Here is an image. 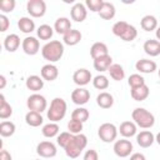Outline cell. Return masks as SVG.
<instances>
[{"label": "cell", "instance_id": "ab89813d", "mask_svg": "<svg viewBox=\"0 0 160 160\" xmlns=\"http://www.w3.org/2000/svg\"><path fill=\"white\" fill-rule=\"evenodd\" d=\"M82 124H84V122H81V121H78V120L71 119V120L68 122V130H69V132H71L72 135L81 134Z\"/></svg>", "mask_w": 160, "mask_h": 160}, {"label": "cell", "instance_id": "7402d4cb", "mask_svg": "<svg viewBox=\"0 0 160 160\" xmlns=\"http://www.w3.org/2000/svg\"><path fill=\"white\" fill-rule=\"evenodd\" d=\"M81 32L76 29H71L70 31H68L64 36H62V41L64 44L69 45V46H74V45H78L80 41H81Z\"/></svg>", "mask_w": 160, "mask_h": 160}, {"label": "cell", "instance_id": "5bb4252c", "mask_svg": "<svg viewBox=\"0 0 160 160\" xmlns=\"http://www.w3.org/2000/svg\"><path fill=\"white\" fill-rule=\"evenodd\" d=\"M155 135L150 130H142L139 134H136V142L140 148H149L154 144Z\"/></svg>", "mask_w": 160, "mask_h": 160}, {"label": "cell", "instance_id": "5b68a950", "mask_svg": "<svg viewBox=\"0 0 160 160\" xmlns=\"http://www.w3.org/2000/svg\"><path fill=\"white\" fill-rule=\"evenodd\" d=\"M118 132H119V130L112 122H104L98 129V135H99L100 140L104 141V142L116 141Z\"/></svg>", "mask_w": 160, "mask_h": 160}, {"label": "cell", "instance_id": "60d3db41", "mask_svg": "<svg viewBox=\"0 0 160 160\" xmlns=\"http://www.w3.org/2000/svg\"><path fill=\"white\" fill-rule=\"evenodd\" d=\"M129 26V24L126 22V21H116L114 25H112V29H111V31H112V34L115 35V36H121L122 34H124V31L126 30V28Z\"/></svg>", "mask_w": 160, "mask_h": 160}, {"label": "cell", "instance_id": "6da1fadb", "mask_svg": "<svg viewBox=\"0 0 160 160\" xmlns=\"http://www.w3.org/2000/svg\"><path fill=\"white\" fill-rule=\"evenodd\" d=\"M41 55L50 64L56 62L64 55V44L59 40H51L41 48Z\"/></svg>", "mask_w": 160, "mask_h": 160}, {"label": "cell", "instance_id": "816d5d0a", "mask_svg": "<svg viewBox=\"0 0 160 160\" xmlns=\"http://www.w3.org/2000/svg\"><path fill=\"white\" fill-rule=\"evenodd\" d=\"M155 141L160 145V132H158V134H156V136H155Z\"/></svg>", "mask_w": 160, "mask_h": 160}, {"label": "cell", "instance_id": "f5cc1de1", "mask_svg": "<svg viewBox=\"0 0 160 160\" xmlns=\"http://www.w3.org/2000/svg\"><path fill=\"white\" fill-rule=\"evenodd\" d=\"M158 75H159V78H160V69H159V71H158Z\"/></svg>", "mask_w": 160, "mask_h": 160}, {"label": "cell", "instance_id": "f1b7e54d", "mask_svg": "<svg viewBox=\"0 0 160 160\" xmlns=\"http://www.w3.org/2000/svg\"><path fill=\"white\" fill-rule=\"evenodd\" d=\"M140 26L145 31H152L158 29V19L154 15H145L140 21Z\"/></svg>", "mask_w": 160, "mask_h": 160}, {"label": "cell", "instance_id": "8fae6325", "mask_svg": "<svg viewBox=\"0 0 160 160\" xmlns=\"http://www.w3.org/2000/svg\"><path fill=\"white\" fill-rule=\"evenodd\" d=\"M72 80L78 86H85L88 85L90 81H92V75L88 69H78L74 74H72Z\"/></svg>", "mask_w": 160, "mask_h": 160}, {"label": "cell", "instance_id": "4fadbf2b", "mask_svg": "<svg viewBox=\"0 0 160 160\" xmlns=\"http://www.w3.org/2000/svg\"><path fill=\"white\" fill-rule=\"evenodd\" d=\"M70 16L71 20L76 21V22H82L86 16H88V9L82 2H76L72 5L71 10H70Z\"/></svg>", "mask_w": 160, "mask_h": 160}, {"label": "cell", "instance_id": "d590c367", "mask_svg": "<svg viewBox=\"0 0 160 160\" xmlns=\"http://www.w3.org/2000/svg\"><path fill=\"white\" fill-rule=\"evenodd\" d=\"M89 116H90L89 110L85 109V108H81V106L76 108V109L71 112V119L78 120V121H81V122H85V121L89 119Z\"/></svg>", "mask_w": 160, "mask_h": 160}, {"label": "cell", "instance_id": "44dd1931", "mask_svg": "<svg viewBox=\"0 0 160 160\" xmlns=\"http://www.w3.org/2000/svg\"><path fill=\"white\" fill-rule=\"evenodd\" d=\"M25 85L29 90H31L34 92H38L44 88V79L41 76H38V75H30L26 79Z\"/></svg>", "mask_w": 160, "mask_h": 160}, {"label": "cell", "instance_id": "f35d334b", "mask_svg": "<svg viewBox=\"0 0 160 160\" xmlns=\"http://www.w3.org/2000/svg\"><path fill=\"white\" fill-rule=\"evenodd\" d=\"M136 36H138V30H136V28H135L134 25H130V24H129V26L126 28V30L124 31V34L120 36V39H122L124 41H132V40H135Z\"/></svg>", "mask_w": 160, "mask_h": 160}, {"label": "cell", "instance_id": "603a6c76", "mask_svg": "<svg viewBox=\"0 0 160 160\" xmlns=\"http://www.w3.org/2000/svg\"><path fill=\"white\" fill-rule=\"evenodd\" d=\"M20 46V38L16 34H9L4 39V48L9 52H14Z\"/></svg>", "mask_w": 160, "mask_h": 160}, {"label": "cell", "instance_id": "836d02e7", "mask_svg": "<svg viewBox=\"0 0 160 160\" xmlns=\"http://www.w3.org/2000/svg\"><path fill=\"white\" fill-rule=\"evenodd\" d=\"M36 34H38V38L40 40H50L54 35V29L48 24H42L38 28Z\"/></svg>", "mask_w": 160, "mask_h": 160}, {"label": "cell", "instance_id": "d6986e66", "mask_svg": "<svg viewBox=\"0 0 160 160\" xmlns=\"http://www.w3.org/2000/svg\"><path fill=\"white\" fill-rule=\"evenodd\" d=\"M142 49H144L145 54H148L150 56H158V55H160V41L156 39H149L144 42Z\"/></svg>", "mask_w": 160, "mask_h": 160}, {"label": "cell", "instance_id": "83f0119b", "mask_svg": "<svg viewBox=\"0 0 160 160\" xmlns=\"http://www.w3.org/2000/svg\"><path fill=\"white\" fill-rule=\"evenodd\" d=\"M116 14V10H115V6L112 2H109V1H104L100 11H99V15L101 19L104 20H111Z\"/></svg>", "mask_w": 160, "mask_h": 160}, {"label": "cell", "instance_id": "b9f144b4", "mask_svg": "<svg viewBox=\"0 0 160 160\" xmlns=\"http://www.w3.org/2000/svg\"><path fill=\"white\" fill-rule=\"evenodd\" d=\"M71 138H72V134H71V132H69V131H64V132H60V134L58 135V138H56V142H58L59 146H61V148L65 149V146L69 144V141H70Z\"/></svg>", "mask_w": 160, "mask_h": 160}, {"label": "cell", "instance_id": "f546056e", "mask_svg": "<svg viewBox=\"0 0 160 160\" xmlns=\"http://www.w3.org/2000/svg\"><path fill=\"white\" fill-rule=\"evenodd\" d=\"M18 28L24 32V34H30L35 30V22L28 16H22L18 21Z\"/></svg>", "mask_w": 160, "mask_h": 160}, {"label": "cell", "instance_id": "8d00e7d4", "mask_svg": "<svg viewBox=\"0 0 160 160\" xmlns=\"http://www.w3.org/2000/svg\"><path fill=\"white\" fill-rule=\"evenodd\" d=\"M92 85L95 89L98 90H105L109 88V80L105 75H96L94 79H92Z\"/></svg>", "mask_w": 160, "mask_h": 160}, {"label": "cell", "instance_id": "d4e9b609", "mask_svg": "<svg viewBox=\"0 0 160 160\" xmlns=\"http://www.w3.org/2000/svg\"><path fill=\"white\" fill-rule=\"evenodd\" d=\"M149 94H150V89H149V86L146 84H144V85H141L139 88H134V89L130 90V95L135 101L145 100L149 96Z\"/></svg>", "mask_w": 160, "mask_h": 160}, {"label": "cell", "instance_id": "3957f363", "mask_svg": "<svg viewBox=\"0 0 160 160\" xmlns=\"http://www.w3.org/2000/svg\"><path fill=\"white\" fill-rule=\"evenodd\" d=\"M88 145V138L84 134H78V135H72V138L70 139L69 144L65 146V154L71 158L75 159L78 156H80V154L85 150Z\"/></svg>", "mask_w": 160, "mask_h": 160}, {"label": "cell", "instance_id": "ba28073f", "mask_svg": "<svg viewBox=\"0 0 160 160\" xmlns=\"http://www.w3.org/2000/svg\"><path fill=\"white\" fill-rule=\"evenodd\" d=\"M114 152L116 156L119 158H128L130 156V154L132 152V144L130 140L128 139H120V140H116L114 142Z\"/></svg>", "mask_w": 160, "mask_h": 160}, {"label": "cell", "instance_id": "7bdbcfd3", "mask_svg": "<svg viewBox=\"0 0 160 160\" xmlns=\"http://www.w3.org/2000/svg\"><path fill=\"white\" fill-rule=\"evenodd\" d=\"M102 4H104V0H86L85 6L92 12H99Z\"/></svg>", "mask_w": 160, "mask_h": 160}, {"label": "cell", "instance_id": "1f68e13d", "mask_svg": "<svg viewBox=\"0 0 160 160\" xmlns=\"http://www.w3.org/2000/svg\"><path fill=\"white\" fill-rule=\"evenodd\" d=\"M59 131H60V128H59V125H58L56 122H48V124H45V125L42 126V129H41L42 135H44L45 138H49V139L58 136V135H59Z\"/></svg>", "mask_w": 160, "mask_h": 160}, {"label": "cell", "instance_id": "ee69618b", "mask_svg": "<svg viewBox=\"0 0 160 160\" xmlns=\"http://www.w3.org/2000/svg\"><path fill=\"white\" fill-rule=\"evenodd\" d=\"M15 0H2L0 2V10L2 11V14H6V12H11L14 9H15Z\"/></svg>", "mask_w": 160, "mask_h": 160}, {"label": "cell", "instance_id": "4316f807", "mask_svg": "<svg viewBox=\"0 0 160 160\" xmlns=\"http://www.w3.org/2000/svg\"><path fill=\"white\" fill-rule=\"evenodd\" d=\"M96 104L101 109H110L114 105V98L110 92L102 91L96 96Z\"/></svg>", "mask_w": 160, "mask_h": 160}, {"label": "cell", "instance_id": "cb8c5ba5", "mask_svg": "<svg viewBox=\"0 0 160 160\" xmlns=\"http://www.w3.org/2000/svg\"><path fill=\"white\" fill-rule=\"evenodd\" d=\"M111 65H112V58L110 55H105V56H101L94 60V68L99 72L108 71Z\"/></svg>", "mask_w": 160, "mask_h": 160}, {"label": "cell", "instance_id": "4dcf8cb0", "mask_svg": "<svg viewBox=\"0 0 160 160\" xmlns=\"http://www.w3.org/2000/svg\"><path fill=\"white\" fill-rule=\"evenodd\" d=\"M108 71L110 74V78L115 81H121L125 78V70L120 64H112Z\"/></svg>", "mask_w": 160, "mask_h": 160}, {"label": "cell", "instance_id": "7a4b0ae2", "mask_svg": "<svg viewBox=\"0 0 160 160\" xmlns=\"http://www.w3.org/2000/svg\"><path fill=\"white\" fill-rule=\"evenodd\" d=\"M66 110H68L66 101L62 98H54L50 102L46 116L50 120V122H58L65 118Z\"/></svg>", "mask_w": 160, "mask_h": 160}, {"label": "cell", "instance_id": "7dc6e473", "mask_svg": "<svg viewBox=\"0 0 160 160\" xmlns=\"http://www.w3.org/2000/svg\"><path fill=\"white\" fill-rule=\"evenodd\" d=\"M0 160H12V156H11V154L8 150L1 149V151H0Z\"/></svg>", "mask_w": 160, "mask_h": 160}, {"label": "cell", "instance_id": "e575fe53", "mask_svg": "<svg viewBox=\"0 0 160 160\" xmlns=\"http://www.w3.org/2000/svg\"><path fill=\"white\" fill-rule=\"evenodd\" d=\"M15 130H16V126H15V124L12 121L4 120V121L0 122V135L2 138H9V136L14 135Z\"/></svg>", "mask_w": 160, "mask_h": 160}, {"label": "cell", "instance_id": "bcb514c9", "mask_svg": "<svg viewBox=\"0 0 160 160\" xmlns=\"http://www.w3.org/2000/svg\"><path fill=\"white\" fill-rule=\"evenodd\" d=\"M84 160H99V154L94 149H89L84 154Z\"/></svg>", "mask_w": 160, "mask_h": 160}, {"label": "cell", "instance_id": "681fc988", "mask_svg": "<svg viewBox=\"0 0 160 160\" xmlns=\"http://www.w3.org/2000/svg\"><path fill=\"white\" fill-rule=\"evenodd\" d=\"M0 81H1V84H0V89H4V88H5V84H6V79H5L4 75H0Z\"/></svg>", "mask_w": 160, "mask_h": 160}, {"label": "cell", "instance_id": "ac0fdd59", "mask_svg": "<svg viewBox=\"0 0 160 160\" xmlns=\"http://www.w3.org/2000/svg\"><path fill=\"white\" fill-rule=\"evenodd\" d=\"M72 28H71V21L69 18H65V16H61V18H58L55 20V24H54V30L58 32V34H61L62 36L70 31Z\"/></svg>", "mask_w": 160, "mask_h": 160}, {"label": "cell", "instance_id": "74e56055", "mask_svg": "<svg viewBox=\"0 0 160 160\" xmlns=\"http://www.w3.org/2000/svg\"><path fill=\"white\" fill-rule=\"evenodd\" d=\"M128 84L130 86V89H134V88H139L141 85L145 84V79L140 75V74H131L128 79Z\"/></svg>", "mask_w": 160, "mask_h": 160}, {"label": "cell", "instance_id": "30bf717a", "mask_svg": "<svg viewBox=\"0 0 160 160\" xmlns=\"http://www.w3.org/2000/svg\"><path fill=\"white\" fill-rule=\"evenodd\" d=\"M21 48L26 55H36L40 50V42L34 36H26L21 42Z\"/></svg>", "mask_w": 160, "mask_h": 160}, {"label": "cell", "instance_id": "f6af8a7d", "mask_svg": "<svg viewBox=\"0 0 160 160\" xmlns=\"http://www.w3.org/2000/svg\"><path fill=\"white\" fill-rule=\"evenodd\" d=\"M10 26V20L8 19V16L5 14H1L0 15V31L1 32H5Z\"/></svg>", "mask_w": 160, "mask_h": 160}, {"label": "cell", "instance_id": "9a60e30c", "mask_svg": "<svg viewBox=\"0 0 160 160\" xmlns=\"http://www.w3.org/2000/svg\"><path fill=\"white\" fill-rule=\"evenodd\" d=\"M135 69H136L139 72H142V74H151V72H154V71L158 69V65H156V62L152 61V60H149V59H140V60L136 61Z\"/></svg>", "mask_w": 160, "mask_h": 160}, {"label": "cell", "instance_id": "7c38bea8", "mask_svg": "<svg viewBox=\"0 0 160 160\" xmlns=\"http://www.w3.org/2000/svg\"><path fill=\"white\" fill-rule=\"evenodd\" d=\"M71 100L74 104H76L79 106L85 105L90 100V91L85 88H76L71 92Z\"/></svg>", "mask_w": 160, "mask_h": 160}, {"label": "cell", "instance_id": "8992f818", "mask_svg": "<svg viewBox=\"0 0 160 160\" xmlns=\"http://www.w3.org/2000/svg\"><path fill=\"white\" fill-rule=\"evenodd\" d=\"M26 106L29 108V110L31 111H38V112H42L46 110L48 108V101L45 99V96L35 92V94H31L28 100H26Z\"/></svg>", "mask_w": 160, "mask_h": 160}, {"label": "cell", "instance_id": "2e32d148", "mask_svg": "<svg viewBox=\"0 0 160 160\" xmlns=\"http://www.w3.org/2000/svg\"><path fill=\"white\" fill-rule=\"evenodd\" d=\"M40 75H41V78L44 79V80H46V81H54V80H56V78L59 76V70H58V68L54 65V64H45L42 68H41V70H40Z\"/></svg>", "mask_w": 160, "mask_h": 160}, {"label": "cell", "instance_id": "ffe728a7", "mask_svg": "<svg viewBox=\"0 0 160 160\" xmlns=\"http://www.w3.org/2000/svg\"><path fill=\"white\" fill-rule=\"evenodd\" d=\"M90 55H91L92 60H95L98 58H101V56H105V55H109V50H108L106 44L101 42V41L94 42L90 48Z\"/></svg>", "mask_w": 160, "mask_h": 160}, {"label": "cell", "instance_id": "d6a6232c", "mask_svg": "<svg viewBox=\"0 0 160 160\" xmlns=\"http://www.w3.org/2000/svg\"><path fill=\"white\" fill-rule=\"evenodd\" d=\"M12 115V108L11 105L5 100L4 94L0 95V119L5 120Z\"/></svg>", "mask_w": 160, "mask_h": 160}, {"label": "cell", "instance_id": "e0dca14e", "mask_svg": "<svg viewBox=\"0 0 160 160\" xmlns=\"http://www.w3.org/2000/svg\"><path fill=\"white\" fill-rule=\"evenodd\" d=\"M119 132H120V135L121 136H124L125 139H128V138H131V136H134V135H136V131H138V126H136V124L134 122V121H122L121 124H120V126H119Z\"/></svg>", "mask_w": 160, "mask_h": 160}, {"label": "cell", "instance_id": "c3c4849f", "mask_svg": "<svg viewBox=\"0 0 160 160\" xmlns=\"http://www.w3.org/2000/svg\"><path fill=\"white\" fill-rule=\"evenodd\" d=\"M129 160H146V158L141 152H134V154L130 155V159Z\"/></svg>", "mask_w": 160, "mask_h": 160}, {"label": "cell", "instance_id": "277c9868", "mask_svg": "<svg viewBox=\"0 0 160 160\" xmlns=\"http://www.w3.org/2000/svg\"><path fill=\"white\" fill-rule=\"evenodd\" d=\"M131 118L136 126L141 129H150L155 124V116L144 108H136L131 112Z\"/></svg>", "mask_w": 160, "mask_h": 160}, {"label": "cell", "instance_id": "484cf974", "mask_svg": "<svg viewBox=\"0 0 160 160\" xmlns=\"http://www.w3.org/2000/svg\"><path fill=\"white\" fill-rule=\"evenodd\" d=\"M25 121L29 126H32V128H38L40 125H42L44 122V119H42V115L41 112H38V111H31L29 110L25 115Z\"/></svg>", "mask_w": 160, "mask_h": 160}, {"label": "cell", "instance_id": "f907efd6", "mask_svg": "<svg viewBox=\"0 0 160 160\" xmlns=\"http://www.w3.org/2000/svg\"><path fill=\"white\" fill-rule=\"evenodd\" d=\"M155 35H156V40L160 41V26H158V29L155 30Z\"/></svg>", "mask_w": 160, "mask_h": 160}, {"label": "cell", "instance_id": "9c48e42d", "mask_svg": "<svg viewBox=\"0 0 160 160\" xmlns=\"http://www.w3.org/2000/svg\"><path fill=\"white\" fill-rule=\"evenodd\" d=\"M58 150H56V146L54 142L51 141H41L36 146V154L40 156V158H46V159H50V158H54L56 155Z\"/></svg>", "mask_w": 160, "mask_h": 160}, {"label": "cell", "instance_id": "52a82bcc", "mask_svg": "<svg viewBox=\"0 0 160 160\" xmlns=\"http://www.w3.org/2000/svg\"><path fill=\"white\" fill-rule=\"evenodd\" d=\"M26 10L32 18H41L46 12V2L44 0H29L26 4Z\"/></svg>", "mask_w": 160, "mask_h": 160}]
</instances>
